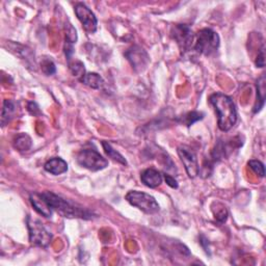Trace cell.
Returning a JSON list of instances; mask_svg holds the SVG:
<instances>
[{
    "instance_id": "11",
    "label": "cell",
    "mask_w": 266,
    "mask_h": 266,
    "mask_svg": "<svg viewBox=\"0 0 266 266\" xmlns=\"http://www.w3.org/2000/svg\"><path fill=\"white\" fill-rule=\"evenodd\" d=\"M30 201L33 207L34 210L43 215L44 217H51L52 216V211L53 209L51 208L50 204L47 201L46 198L44 197L43 193L39 194V193H33L31 195L30 197Z\"/></svg>"
},
{
    "instance_id": "12",
    "label": "cell",
    "mask_w": 266,
    "mask_h": 266,
    "mask_svg": "<svg viewBox=\"0 0 266 266\" xmlns=\"http://www.w3.org/2000/svg\"><path fill=\"white\" fill-rule=\"evenodd\" d=\"M140 180L146 186L150 188H156L163 183L164 175L157 169L147 168L140 174Z\"/></svg>"
},
{
    "instance_id": "5",
    "label": "cell",
    "mask_w": 266,
    "mask_h": 266,
    "mask_svg": "<svg viewBox=\"0 0 266 266\" xmlns=\"http://www.w3.org/2000/svg\"><path fill=\"white\" fill-rule=\"evenodd\" d=\"M27 228L30 232V241L39 248H47L52 240V234L46 229L39 220L27 218Z\"/></svg>"
},
{
    "instance_id": "15",
    "label": "cell",
    "mask_w": 266,
    "mask_h": 266,
    "mask_svg": "<svg viewBox=\"0 0 266 266\" xmlns=\"http://www.w3.org/2000/svg\"><path fill=\"white\" fill-rule=\"evenodd\" d=\"M79 81L95 90H100L104 85V79L97 73H85Z\"/></svg>"
},
{
    "instance_id": "25",
    "label": "cell",
    "mask_w": 266,
    "mask_h": 266,
    "mask_svg": "<svg viewBox=\"0 0 266 266\" xmlns=\"http://www.w3.org/2000/svg\"><path fill=\"white\" fill-rule=\"evenodd\" d=\"M256 66H259V68H264L265 66V52H264V46H262V48L260 49L257 59H256Z\"/></svg>"
},
{
    "instance_id": "10",
    "label": "cell",
    "mask_w": 266,
    "mask_h": 266,
    "mask_svg": "<svg viewBox=\"0 0 266 266\" xmlns=\"http://www.w3.org/2000/svg\"><path fill=\"white\" fill-rule=\"evenodd\" d=\"M125 56L131 64L132 68L136 72L144 71L150 63V58L148 53L139 46L131 47L130 49L126 51Z\"/></svg>"
},
{
    "instance_id": "19",
    "label": "cell",
    "mask_w": 266,
    "mask_h": 266,
    "mask_svg": "<svg viewBox=\"0 0 266 266\" xmlns=\"http://www.w3.org/2000/svg\"><path fill=\"white\" fill-rule=\"evenodd\" d=\"M203 117H204L203 112L191 111V112H187V113H185V115L180 117L177 121L180 123V124H183L187 127H189V126H192L193 124H195L196 122L202 120Z\"/></svg>"
},
{
    "instance_id": "7",
    "label": "cell",
    "mask_w": 266,
    "mask_h": 266,
    "mask_svg": "<svg viewBox=\"0 0 266 266\" xmlns=\"http://www.w3.org/2000/svg\"><path fill=\"white\" fill-rule=\"evenodd\" d=\"M178 155L181 159L182 164L185 167L186 173L189 178H196L200 173V167L198 164V158L192 148L188 146L181 145L178 147Z\"/></svg>"
},
{
    "instance_id": "21",
    "label": "cell",
    "mask_w": 266,
    "mask_h": 266,
    "mask_svg": "<svg viewBox=\"0 0 266 266\" xmlns=\"http://www.w3.org/2000/svg\"><path fill=\"white\" fill-rule=\"evenodd\" d=\"M69 69L71 71V73L73 74V76H75L76 78H82L83 76L85 75V68L83 63H81L80 61H73V62H69Z\"/></svg>"
},
{
    "instance_id": "4",
    "label": "cell",
    "mask_w": 266,
    "mask_h": 266,
    "mask_svg": "<svg viewBox=\"0 0 266 266\" xmlns=\"http://www.w3.org/2000/svg\"><path fill=\"white\" fill-rule=\"evenodd\" d=\"M126 200L132 206L138 208L147 214H155L160 210V206L155 198L146 193L137 191L129 192L126 195Z\"/></svg>"
},
{
    "instance_id": "20",
    "label": "cell",
    "mask_w": 266,
    "mask_h": 266,
    "mask_svg": "<svg viewBox=\"0 0 266 266\" xmlns=\"http://www.w3.org/2000/svg\"><path fill=\"white\" fill-rule=\"evenodd\" d=\"M102 146H103V149L104 151H105L106 155L112 159L113 161H117V163L123 165V166H126L127 165V161L126 159L123 157V155H121L118 151H116L115 149H113L111 147V145L109 144V142L107 141H102Z\"/></svg>"
},
{
    "instance_id": "26",
    "label": "cell",
    "mask_w": 266,
    "mask_h": 266,
    "mask_svg": "<svg viewBox=\"0 0 266 266\" xmlns=\"http://www.w3.org/2000/svg\"><path fill=\"white\" fill-rule=\"evenodd\" d=\"M27 109H28V111H30V113H32L33 116L41 115V110H40L39 106H37V104L35 102H33V101L28 102Z\"/></svg>"
},
{
    "instance_id": "27",
    "label": "cell",
    "mask_w": 266,
    "mask_h": 266,
    "mask_svg": "<svg viewBox=\"0 0 266 266\" xmlns=\"http://www.w3.org/2000/svg\"><path fill=\"white\" fill-rule=\"evenodd\" d=\"M164 178L166 180V184L169 186V187H172V188H178V182H177V180L172 176V175H168L166 173L164 174Z\"/></svg>"
},
{
    "instance_id": "6",
    "label": "cell",
    "mask_w": 266,
    "mask_h": 266,
    "mask_svg": "<svg viewBox=\"0 0 266 266\" xmlns=\"http://www.w3.org/2000/svg\"><path fill=\"white\" fill-rule=\"evenodd\" d=\"M76 160H77V164L80 166L93 170V172L104 169L108 166V161L99 152L92 149L81 150Z\"/></svg>"
},
{
    "instance_id": "18",
    "label": "cell",
    "mask_w": 266,
    "mask_h": 266,
    "mask_svg": "<svg viewBox=\"0 0 266 266\" xmlns=\"http://www.w3.org/2000/svg\"><path fill=\"white\" fill-rule=\"evenodd\" d=\"M33 146V140L31 136L26 134V133H20L15 140H14V147L20 152H25L31 150Z\"/></svg>"
},
{
    "instance_id": "9",
    "label": "cell",
    "mask_w": 266,
    "mask_h": 266,
    "mask_svg": "<svg viewBox=\"0 0 266 266\" xmlns=\"http://www.w3.org/2000/svg\"><path fill=\"white\" fill-rule=\"evenodd\" d=\"M75 14L82 24L85 32L88 33H96L98 21L96 16L91 11V8L83 3H77L75 5Z\"/></svg>"
},
{
    "instance_id": "14",
    "label": "cell",
    "mask_w": 266,
    "mask_h": 266,
    "mask_svg": "<svg viewBox=\"0 0 266 266\" xmlns=\"http://www.w3.org/2000/svg\"><path fill=\"white\" fill-rule=\"evenodd\" d=\"M17 112V103L13 100H4L1 113V125L5 126L11 122Z\"/></svg>"
},
{
    "instance_id": "1",
    "label": "cell",
    "mask_w": 266,
    "mask_h": 266,
    "mask_svg": "<svg viewBox=\"0 0 266 266\" xmlns=\"http://www.w3.org/2000/svg\"><path fill=\"white\" fill-rule=\"evenodd\" d=\"M209 102L214 107L217 116V125L222 131L231 130L237 122V110L232 98L222 93L213 94Z\"/></svg>"
},
{
    "instance_id": "16",
    "label": "cell",
    "mask_w": 266,
    "mask_h": 266,
    "mask_svg": "<svg viewBox=\"0 0 266 266\" xmlns=\"http://www.w3.org/2000/svg\"><path fill=\"white\" fill-rule=\"evenodd\" d=\"M265 102V76L263 75L262 77L257 82V100H256V104L254 106V112L257 113L261 110V108L264 105Z\"/></svg>"
},
{
    "instance_id": "13",
    "label": "cell",
    "mask_w": 266,
    "mask_h": 266,
    "mask_svg": "<svg viewBox=\"0 0 266 266\" xmlns=\"http://www.w3.org/2000/svg\"><path fill=\"white\" fill-rule=\"evenodd\" d=\"M44 168L46 172L58 176L66 173V170H68V164L61 157H54L47 161L44 166Z\"/></svg>"
},
{
    "instance_id": "24",
    "label": "cell",
    "mask_w": 266,
    "mask_h": 266,
    "mask_svg": "<svg viewBox=\"0 0 266 266\" xmlns=\"http://www.w3.org/2000/svg\"><path fill=\"white\" fill-rule=\"evenodd\" d=\"M249 166L257 176H259L261 178H263L265 176L264 165L261 163V161H259V160H250L249 161Z\"/></svg>"
},
{
    "instance_id": "3",
    "label": "cell",
    "mask_w": 266,
    "mask_h": 266,
    "mask_svg": "<svg viewBox=\"0 0 266 266\" xmlns=\"http://www.w3.org/2000/svg\"><path fill=\"white\" fill-rule=\"evenodd\" d=\"M218 47L220 36L210 28H203L195 35L193 49L200 54L209 56L216 52Z\"/></svg>"
},
{
    "instance_id": "22",
    "label": "cell",
    "mask_w": 266,
    "mask_h": 266,
    "mask_svg": "<svg viewBox=\"0 0 266 266\" xmlns=\"http://www.w3.org/2000/svg\"><path fill=\"white\" fill-rule=\"evenodd\" d=\"M212 211H213V214H214V217H215V220L218 222V223H225L227 221V218H228V211H227V209L224 205L220 204V203H217L216 204V210L215 209L212 208Z\"/></svg>"
},
{
    "instance_id": "8",
    "label": "cell",
    "mask_w": 266,
    "mask_h": 266,
    "mask_svg": "<svg viewBox=\"0 0 266 266\" xmlns=\"http://www.w3.org/2000/svg\"><path fill=\"white\" fill-rule=\"evenodd\" d=\"M172 35L179 45L181 51L186 52L193 49L195 35L191 30V27L185 24H178L173 28Z\"/></svg>"
},
{
    "instance_id": "17",
    "label": "cell",
    "mask_w": 266,
    "mask_h": 266,
    "mask_svg": "<svg viewBox=\"0 0 266 266\" xmlns=\"http://www.w3.org/2000/svg\"><path fill=\"white\" fill-rule=\"evenodd\" d=\"M8 45H9V49H11V51H13L17 55L20 56L22 60H26L27 62L28 61H33V60L34 61V59H33L32 49L27 48V47H25L23 45L16 44V43H13V42H9Z\"/></svg>"
},
{
    "instance_id": "2",
    "label": "cell",
    "mask_w": 266,
    "mask_h": 266,
    "mask_svg": "<svg viewBox=\"0 0 266 266\" xmlns=\"http://www.w3.org/2000/svg\"><path fill=\"white\" fill-rule=\"evenodd\" d=\"M43 195L53 210L63 217L84 218V220H91L93 217V213H91L88 209L82 208L77 204H74L51 192H45Z\"/></svg>"
},
{
    "instance_id": "23",
    "label": "cell",
    "mask_w": 266,
    "mask_h": 266,
    "mask_svg": "<svg viewBox=\"0 0 266 266\" xmlns=\"http://www.w3.org/2000/svg\"><path fill=\"white\" fill-rule=\"evenodd\" d=\"M41 69H42V72L47 76H51L55 74L56 72L54 63L52 62V60L47 59V58L41 62Z\"/></svg>"
}]
</instances>
